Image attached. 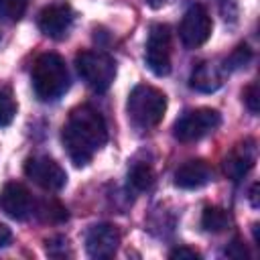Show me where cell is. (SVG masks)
<instances>
[{
    "instance_id": "5",
    "label": "cell",
    "mask_w": 260,
    "mask_h": 260,
    "mask_svg": "<svg viewBox=\"0 0 260 260\" xmlns=\"http://www.w3.org/2000/svg\"><path fill=\"white\" fill-rule=\"evenodd\" d=\"M221 124V114L213 108H197L185 112L173 128V134L179 142H195L207 134H211Z\"/></svg>"
},
{
    "instance_id": "4",
    "label": "cell",
    "mask_w": 260,
    "mask_h": 260,
    "mask_svg": "<svg viewBox=\"0 0 260 260\" xmlns=\"http://www.w3.org/2000/svg\"><path fill=\"white\" fill-rule=\"evenodd\" d=\"M75 69L79 77L93 89L106 91L116 77V63L108 53L102 51H81L75 55Z\"/></svg>"
},
{
    "instance_id": "3",
    "label": "cell",
    "mask_w": 260,
    "mask_h": 260,
    "mask_svg": "<svg viewBox=\"0 0 260 260\" xmlns=\"http://www.w3.org/2000/svg\"><path fill=\"white\" fill-rule=\"evenodd\" d=\"M126 112L132 126L148 130L162 120L167 112V95L152 85H136L128 95Z\"/></svg>"
},
{
    "instance_id": "2",
    "label": "cell",
    "mask_w": 260,
    "mask_h": 260,
    "mask_svg": "<svg viewBox=\"0 0 260 260\" xmlns=\"http://www.w3.org/2000/svg\"><path fill=\"white\" fill-rule=\"evenodd\" d=\"M32 89L41 102H55L69 89V71L57 53L41 55L30 73Z\"/></svg>"
},
{
    "instance_id": "21",
    "label": "cell",
    "mask_w": 260,
    "mask_h": 260,
    "mask_svg": "<svg viewBox=\"0 0 260 260\" xmlns=\"http://www.w3.org/2000/svg\"><path fill=\"white\" fill-rule=\"evenodd\" d=\"M244 102H246V106H248V110H250L252 114L258 112V85H256V83H252L250 87H246V91H244Z\"/></svg>"
},
{
    "instance_id": "20",
    "label": "cell",
    "mask_w": 260,
    "mask_h": 260,
    "mask_svg": "<svg viewBox=\"0 0 260 260\" xmlns=\"http://www.w3.org/2000/svg\"><path fill=\"white\" fill-rule=\"evenodd\" d=\"M252 59V53H250V49L248 47H238L230 57H228V61H225V65L230 67V69H240V67H246V63Z\"/></svg>"
},
{
    "instance_id": "10",
    "label": "cell",
    "mask_w": 260,
    "mask_h": 260,
    "mask_svg": "<svg viewBox=\"0 0 260 260\" xmlns=\"http://www.w3.org/2000/svg\"><path fill=\"white\" fill-rule=\"evenodd\" d=\"M73 24V10L67 2H53L39 12V28L49 39L61 41L69 35Z\"/></svg>"
},
{
    "instance_id": "12",
    "label": "cell",
    "mask_w": 260,
    "mask_h": 260,
    "mask_svg": "<svg viewBox=\"0 0 260 260\" xmlns=\"http://www.w3.org/2000/svg\"><path fill=\"white\" fill-rule=\"evenodd\" d=\"M211 181V167L205 160H187L175 173V185L179 189H199Z\"/></svg>"
},
{
    "instance_id": "17",
    "label": "cell",
    "mask_w": 260,
    "mask_h": 260,
    "mask_svg": "<svg viewBox=\"0 0 260 260\" xmlns=\"http://www.w3.org/2000/svg\"><path fill=\"white\" fill-rule=\"evenodd\" d=\"M28 0H0V18L4 22H18L26 12Z\"/></svg>"
},
{
    "instance_id": "25",
    "label": "cell",
    "mask_w": 260,
    "mask_h": 260,
    "mask_svg": "<svg viewBox=\"0 0 260 260\" xmlns=\"http://www.w3.org/2000/svg\"><path fill=\"white\" fill-rule=\"evenodd\" d=\"M256 191H258V183H254V185H252V193H250V197H252V205H254V207H258V201H256Z\"/></svg>"
},
{
    "instance_id": "24",
    "label": "cell",
    "mask_w": 260,
    "mask_h": 260,
    "mask_svg": "<svg viewBox=\"0 0 260 260\" xmlns=\"http://www.w3.org/2000/svg\"><path fill=\"white\" fill-rule=\"evenodd\" d=\"M144 2H146L150 8H160V6H162L167 0H144Z\"/></svg>"
},
{
    "instance_id": "15",
    "label": "cell",
    "mask_w": 260,
    "mask_h": 260,
    "mask_svg": "<svg viewBox=\"0 0 260 260\" xmlns=\"http://www.w3.org/2000/svg\"><path fill=\"white\" fill-rule=\"evenodd\" d=\"M201 225L205 232L219 234L230 225V215L221 207H205V211L201 215Z\"/></svg>"
},
{
    "instance_id": "19",
    "label": "cell",
    "mask_w": 260,
    "mask_h": 260,
    "mask_svg": "<svg viewBox=\"0 0 260 260\" xmlns=\"http://www.w3.org/2000/svg\"><path fill=\"white\" fill-rule=\"evenodd\" d=\"M37 213H39L45 221H51V223H57V221L67 219V211H65L57 201H43V203L39 205Z\"/></svg>"
},
{
    "instance_id": "6",
    "label": "cell",
    "mask_w": 260,
    "mask_h": 260,
    "mask_svg": "<svg viewBox=\"0 0 260 260\" xmlns=\"http://www.w3.org/2000/svg\"><path fill=\"white\" fill-rule=\"evenodd\" d=\"M144 59L154 75L165 77L171 73V28L167 24L150 26Z\"/></svg>"
},
{
    "instance_id": "1",
    "label": "cell",
    "mask_w": 260,
    "mask_h": 260,
    "mask_svg": "<svg viewBox=\"0 0 260 260\" xmlns=\"http://www.w3.org/2000/svg\"><path fill=\"white\" fill-rule=\"evenodd\" d=\"M63 144L75 167H85L93 154L108 142V126L104 116L91 106H79L69 114L63 126Z\"/></svg>"
},
{
    "instance_id": "13",
    "label": "cell",
    "mask_w": 260,
    "mask_h": 260,
    "mask_svg": "<svg viewBox=\"0 0 260 260\" xmlns=\"http://www.w3.org/2000/svg\"><path fill=\"white\" fill-rule=\"evenodd\" d=\"M189 85L197 91H203V93H211L215 89H219L221 85V73L217 71L215 65L211 63H201L193 69L191 73V79H189Z\"/></svg>"
},
{
    "instance_id": "23",
    "label": "cell",
    "mask_w": 260,
    "mask_h": 260,
    "mask_svg": "<svg viewBox=\"0 0 260 260\" xmlns=\"http://www.w3.org/2000/svg\"><path fill=\"white\" fill-rule=\"evenodd\" d=\"M10 240H12V232H10V228L4 225V223H0V248L8 246Z\"/></svg>"
},
{
    "instance_id": "8",
    "label": "cell",
    "mask_w": 260,
    "mask_h": 260,
    "mask_svg": "<svg viewBox=\"0 0 260 260\" xmlns=\"http://www.w3.org/2000/svg\"><path fill=\"white\" fill-rule=\"evenodd\" d=\"M211 28H213V22L209 12L201 4H193L183 14V20L179 24V37L185 47L195 49V47H201L211 37Z\"/></svg>"
},
{
    "instance_id": "7",
    "label": "cell",
    "mask_w": 260,
    "mask_h": 260,
    "mask_svg": "<svg viewBox=\"0 0 260 260\" xmlns=\"http://www.w3.org/2000/svg\"><path fill=\"white\" fill-rule=\"evenodd\" d=\"M24 175L45 191H59L67 183L65 169L49 156H30V158H26Z\"/></svg>"
},
{
    "instance_id": "22",
    "label": "cell",
    "mask_w": 260,
    "mask_h": 260,
    "mask_svg": "<svg viewBox=\"0 0 260 260\" xmlns=\"http://www.w3.org/2000/svg\"><path fill=\"white\" fill-rule=\"evenodd\" d=\"M171 258H199V254L191 248H175L171 252Z\"/></svg>"
},
{
    "instance_id": "18",
    "label": "cell",
    "mask_w": 260,
    "mask_h": 260,
    "mask_svg": "<svg viewBox=\"0 0 260 260\" xmlns=\"http://www.w3.org/2000/svg\"><path fill=\"white\" fill-rule=\"evenodd\" d=\"M16 116V102L12 98V91L6 85H0V128L12 124Z\"/></svg>"
},
{
    "instance_id": "14",
    "label": "cell",
    "mask_w": 260,
    "mask_h": 260,
    "mask_svg": "<svg viewBox=\"0 0 260 260\" xmlns=\"http://www.w3.org/2000/svg\"><path fill=\"white\" fill-rule=\"evenodd\" d=\"M254 158H256V154H254V146L250 144H244V146H240L238 150H234L228 158H225V173L234 179V181H240L252 167H254Z\"/></svg>"
},
{
    "instance_id": "11",
    "label": "cell",
    "mask_w": 260,
    "mask_h": 260,
    "mask_svg": "<svg viewBox=\"0 0 260 260\" xmlns=\"http://www.w3.org/2000/svg\"><path fill=\"white\" fill-rule=\"evenodd\" d=\"M32 207H35L32 197H30L28 189L22 183L10 181L2 187V191H0V211H4L8 217L22 221L32 213Z\"/></svg>"
},
{
    "instance_id": "9",
    "label": "cell",
    "mask_w": 260,
    "mask_h": 260,
    "mask_svg": "<svg viewBox=\"0 0 260 260\" xmlns=\"http://www.w3.org/2000/svg\"><path fill=\"white\" fill-rule=\"evenodd\" d=\"M120 232L112 223H95L85 234V252L89 258L106 260L118 252Z\"/></svg>"
},
{
    "instance_id": "16",
    "label": "cell",
    "mask_w": 260,
    "mask_h": 260,
    "mask_svg": "<svg viewBox=\"0 0 260 260\" xmlns=\"http://www.w3.org/2000/svg\"><path fill=\"white\" fill-rule=\"evenodd\" d=\"M128 183L136 189V191H146L152 187L154 183V173L150 169V165L146 162H136L132 165L130 173H128Z\"/></svg>"
}]
</instances>
